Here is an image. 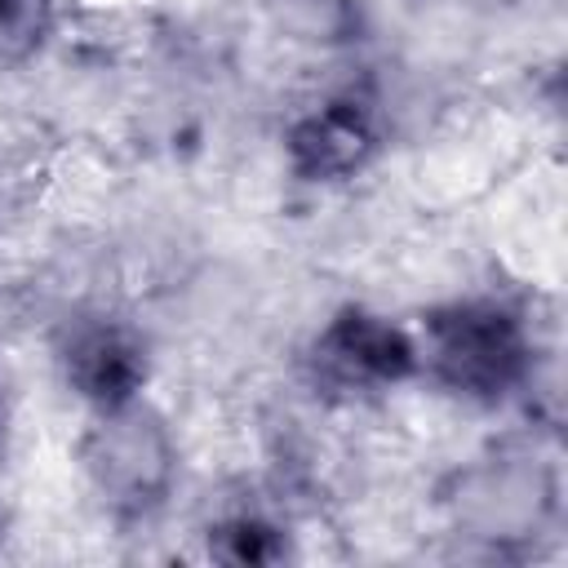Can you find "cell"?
Returning a JSON list of instances; mask_svg holds the SVG:
<instances>
[{"label": "cell", "mask_w": 568, "mask_h": 568, "mask_svg": "<svg viewBox=\"0 0 568 568\" xmlns=\"http://www.w3.org/2000/svg\"><path fill=\"white\" fill-rule=\"evenodd\" d=\"M426 368L462 399L497 404L524 386L532 342L524 320L493 297L444 302L426 315Z\"/></svg>", "instance_id": "obj_1"}, {"label": "cell", "mask_w": 568, "mask_h": 568, "mask_svg": "<svg viewBox=\"0 0 568 568\" xmlns=\"http://www.w3.org/2000/svg\"><path fill=\"white\" fill-rule=\"evenodd\" d=\"M80 466L111 515L142 519L173 488L178 444L142 399H129L115 408H93V426L80 439Z\"/></svg>", "instance_id": "obj_2"}, {"label": "cell", "mask_w": 568, "mask_h": 568, "mask_svg": "<svg viewBox=\"0 0 568 568\" xmlns=\"http://www.w3.org/2000/svg\"><path fill=\"white\" fill-rule=\"evenodd\" d=\"M315 382L346 395H377L422 368V346L408 328L364 306H342L311 346Z\"/></svg>", "instance_id": "obj_3"}, {"label": "cell", "mask_w": 568, "mask_h": 568, "mask_svg": "<svg viewBox=\"0 0 568 568\" xmlns=\"http://www.w3.org/2000/svg\"><path fill=\"white\" fill-rule=\"evenodd\" d=\"M382 146V129H377V111L368 98L342 93L320 102L315 111H306L302 120H293L284 151H288V169L302 182H342L355 178Z\"/></svg>", "instance_id": "obj_4"}, {"label": "cell", "mask_w": 568, "mask_h": 568, "mask_svg": "<svg viewBox=\"0 0 568 568\" xmlns=\"http://www.w3.org/2000/svg\"><path fill=\"white\" fill-rule=\"evenodd\" d=\"M67 386L89 404V408H115L142 395L146 382V351L142 342L111 324V320H84L67 333L58 351Z\"/></svg>", "instance_id": "obj_5"}, {"label": "cell", "mask_w": 568, "mask_h": 568, "mask_svg": "<svg viewBox=\"0 0 568 568\" xmlns=\"http://www.w3.org/2000/svg\"><path fill=\"white\" fill-rule=\"evenodd\" d=\"M284 532L262 515H235L209 528V555L222 564H275L284 559Z\"/></svg>", "instance_id": "obj_6"}, {"label": "cell", "mask_w": 568, "mask_h": 568, "mask_svg": "<svg viewBox=\"0 0 568 568\" xmlns=\"http://www.w3.org/2000/svg\"><path fill=\"white\" fill-rule=\"evenodd\" d=\"M280 22H288L293 31H302L306 40H346L355 9L351 0H271Z\"/></svg>", "instance_id": "obj_7"}, {"label": "cell", "mask_w": 568, "mask_h": 568, "mask_svg": "<svg viewBox=\"0 0 568 568\" xmlns=\"http://www.w3.org/2000/svg\"><path fill=\"white\" fill-rule=\"evenodd\" d=\"M53 27V0H0V53H31Z\"/></svg>", "instance_id": "obj_8"}, {"label": "cell", "mask_w": 568, "mask_h": 568, "mask_svg": "<svg viewBox=\"0 0 568 568\" xmlns=\"http://www.w3.org/2000/svg\"><path fill=\"white\" fill-rule=\"evenodd\" d=\"M4 426H9V408H4V386H0V448H4Z\"/></svg>", "instance_id": "obj_9"}]
</instances>
